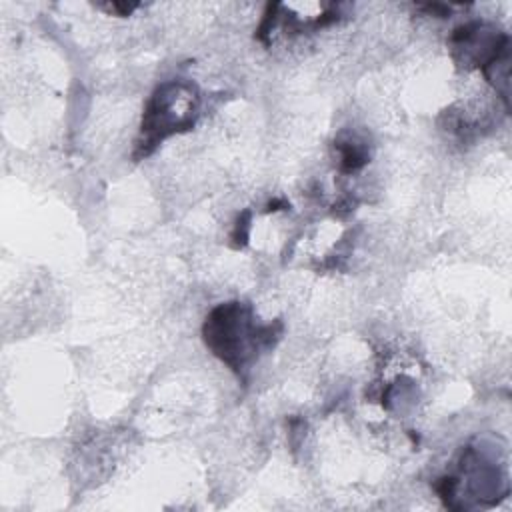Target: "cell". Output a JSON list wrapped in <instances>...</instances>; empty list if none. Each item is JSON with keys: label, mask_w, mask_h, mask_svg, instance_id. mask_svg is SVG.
<instances>
[{"label": "cell", "mask_w": 512, "mask_h": 512, "mask_svg": "<svg viewBox=\"0 0 512 512\" xmlns=\"http://www.w3.org/2000/svg\"><path fill=\"white\" fill-rule=\"evenodd\" d=\"M282 324H258L252 306L244 302H226L216 306L204 326V342L236 374L248 370L258 354L278 340Z\"/></svg>", "instance_id": "6da1fadb"}, {"label": "cell", "mask_w": 512, "mask_h": 512, "mask_svg": "<svg viewBox=\"0 0 512 512\" xmlns=\"http://www.w3.org/2000/svg\"><path fill=\"white\" fill-rule=\"evenodd\" d=\"M198 110L200 92L192 82L170 80L160 84L144 108L134 158L142 160L166 138L190 130L198 118Z\"/></svg>", "instance_id": "7a4b0ae2"}, {"label": "cell", "mask_w": 512, "mask_h": 512, "mask_svg": "<svg viewBox=\"0 0 512 512\" xmlns=\"http://www.w3.org/2000/svg\"><path fill=\"white\" fill-rule=\"evenodd\" d=\"M340 152H342V170L346 172H352V170H358L360 166L366 164L368 156H366V150L358 144H352V142H344V144H338Z\"/></svg>", "instance_id": "3957f363"}]
</instances>
